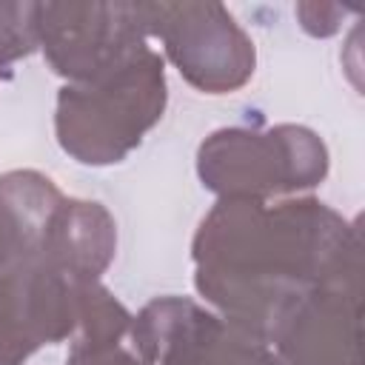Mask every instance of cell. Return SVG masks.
I'll return each mask as SVG.
<instances>
[{
    "label": "cell",
    "instance_id": "1",
    "mask_svg": "<svg viewBox=\"0 0 365 365\" xmlns=\"http://www.w3.org/2000/svg\"><path fill=\"white\" fill-rule=\"evenodd\" d=\"M194 288L225 322L265 345L319 285H362V237L317 197H222L191 240Z\"/></svg>",
    "mask_w": 365,
    "mask_h": 365
},
{
    "label": "cell",
    "instance_id": "2",
    "mask_svg": "<svg viewBox=\"0 0 365 365\" xmlns=\"http://www.w3.org/2000/svg\"><path fill=\"white\" fill-rule=\"evenodd\" d=\"M165 103V57L145 46L88 83H66L57 91L54 134L74 163L114 165L163 120Z\"/></svg>",
    "mask_w": 365,
    "mask_h": 365
},
{
    "label": "cell",
    "instance_id": "3",
    "mask_svg": "<svg viewBox=\"0 0 365 365\" xmlns=\"http://www.w3.org/2000/svg\"><path fill=\"white\" fill-rule=\"evenodd\" d=\"M328 145L297 123L225 125L211 131L197 148V177L205 191L271 202L299 197L328 177Z\"/></svg>",
    "mask_w": 365,
    "mask_h": 365
},
{
    "label": "cell",
    "instance_id": "4",
    "mask_svg": "<svg viewBox=\"0 0 365 365\" xmlns=\"http://www.w3.org/2000/svg\"><path fill=\"white\" fill-rule=\"evenodd\" d=\"M148 37H157L165 57L188 86L202 94H234L257 71V48L237 17L214 0L140 3Z\"/></svg>",
    "mask_w": 365,
    "mask_h": 365
},
{
    "label": "cell",
    "instance_id": "5",
    "mask_svg": "<svg viewBox=\"0 0 365 365\" xmlns=\"http://www.w3.org/2000/svg\"><path fill=\"white\" fill-rule=\"evenodd\" d=\"M145 365H282L271 345L225 322L191 297H157L128 331Z\"/></svg>",
    "mask_w": 365,
    "mask_h": 365
},
{
    "label": "cell",
    "instance_id": "6",
    "mask_svg": "<svg viewBox=\"0 0 365 365\" xmlns=\"http://www.w3.org/2000/svg\"><path fill=\"white\" fill-rule=\"evenodd\" d=\"M37 40L54 74L88 83L148 46L140 3H37Z\"/></svg>",
    "mask_w": 365,
    "mask_h": 365
},
{
    "label": "cell",
    "instance_id": "7",
    "mask_svg": "<svg viewBox=\"0 0 365 365\" xmlns=\"http://www.w3.org/2000/svg\"><path fill=\"white\" fill-rule=\"evenodd\" d=\"M268 345L282 365H362V285L314 288Z\"/></svg>",
    "mask_w": 365,
    "mask_h": 365
},
{
    "label": "cell",
    "instance_id": "8",
    "mask_svg": "<svg viewBox=\"0 0 365 365\" xmlns=\"http://www.w3.org/2000/svg\"><path fill=\"white\" fill-rule=\"evenodd\" d=\"M117 254V222L97 200L63 197L43 237V265L86 282L100 279Z\"/></svg>",
    "mask_w": 365,
    "mask_h": 365
},
{
    "label": "cell",
    "instance_id": "9",
    "mask_svg": "<svg viewBox=\"0 0 365 365\" xmlns=\"http://www.w3.org/2000/svg\"><path fill=\"white\" fill-rule=\"evenodd\" d=\"M131 319L128 308L100 279L77 285V342H125Z\"/></svg>",
    "mask_w": 365,
    "mask_h": 365
},
{
    "label": "cell",
    "instance_id": "10",
    "mask_svg": "<svg viewBox=\"0 0 365 365\" xmlns=\"http://www.w3.org/2000/svg\"><path fill=\"white\" fill-rule=\"evenodd\" d=\"M40 348L43 342L29 314L23 271L0 277V365H23Z\"/></svg>",
    "mask_w": 365,
    "mask_h": 365
},
{
    "label": "cell",
    "instance_id": "11",
    "mask_svg": "<svg viewBox=\"0 0 365 365\" xmlns=\"http://www.w3.org/2000/svg\"><path fill=\"white\" fill-rule=\"evenodd\" d=\"M37 48V3H0V77Z\"/></svg>",
    "mask_w": 365,
    "mask_h": 365
},
{
    "label": "cell",
    "instance_id": "12",
    "mask_svg": "<svg viewBox=\"0 0 365 365\" xmlns=\"http://www.w3.org/2000/svg\"><path fill=\"white\" fill-rule=\"evenodd\" d=\"M66 365H145L125 342H77L71 345Z\"/></svg>",
    "mask_w": 365,
    "mask_h": 365
},
{
    "label": "cell",
    "instance_id": "13",
    "mask_svg": "<svg viewBox=\"0 0 365 365\" xmlns=\"http://www.w3.org/2000/svg\"><path fill=\"white\" fill-rule=\"evenodd\" d=\"M294 11L299 17V26L311 37H331L334 31H339V20L348 14V9L331 3H299Z\"/></svg>",
    "mask_w": 365,
    "mask_h": 365
}]
</instances>
